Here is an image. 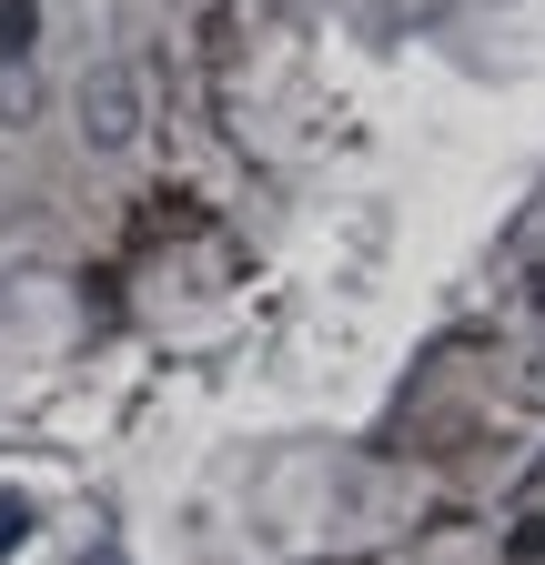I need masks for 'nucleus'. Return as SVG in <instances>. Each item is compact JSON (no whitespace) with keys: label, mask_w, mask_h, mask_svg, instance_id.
<instances>
[{"label":"nucleus","mask_w":545,"mask_h":565,"mask_svg":"<svg viewBox=\"0 0 545 565\" xmlns=\"http://www.w3.org/2000/svg\"><path fill=\"white\" fill-rule=\"evenodd\" d=\"M535 303H545V273H535Z\"/></svg>","instance_id":"nucleus-1"}]
</instances>
